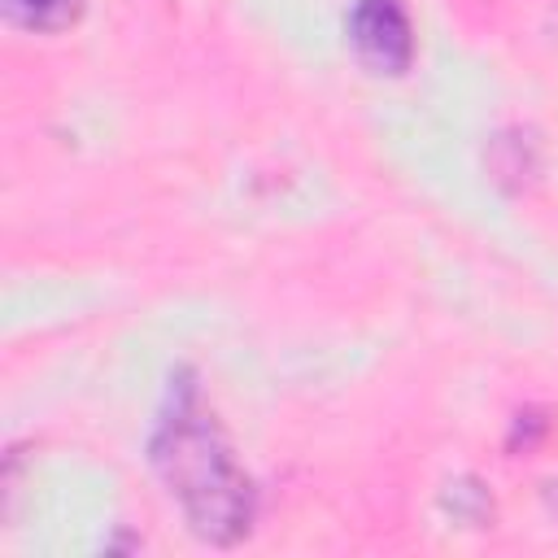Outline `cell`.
Masks as SVG:
<instances>
[{"label": "cell", "mask_w": 558, "mask_h": 558, "mask_svg": "<svg viewBox=\"0 0 558 558\" xmlns=\"http://www.w3.org/2000/svg\"><path fill=\"white\" fill-rule=\"evenodd\" d=\"M4 4H9L13 22H22L31 31H57V26L74 22L83 0H4Z\"/></svg>", "instance_id": "3957f363"}, {"label": "cell", "mask_w": 558, "mask_h": 558, "mask_svg": "<svg viewBox=\"0 0 558 558\" xmlns=\"http://www.w3.org/2000/svg\"><path fill=\"white\" fill-rule=\"evenodd\" d=\"M349 44L379 74L405 70L414 57V35L401 0H357L349 13Z\"/></svg>", "instance_id": "7a4b0ae2"}, {"label": "cell", "mask_w": 558, "mask_h": 558, "mask_svg": "<svg viewBox=\"0 0 558 558\" xmlns=\"http://www.w3.org/2000/svg\"><path fill=\"white\" fill-rule=\"evenodd\" d=\"M153 462L205 541L231 545L248 532L253 484L235 466L227 440L218 436L214 418L196 405L192 392H183L174 410L161 418L153 436Z\"/></svg>", "instance_id": "6da1fadb"}]
</instances>
